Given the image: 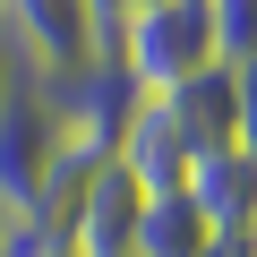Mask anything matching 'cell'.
Returning a JSON list of instances; mask_svg holds the SVG:
<instances>
[{
  "mask_svg": "<svg viewBox=\"0 0 257 257\" xmlns=\"http://www.w3.org/2000/svg\"><path fill=\"white\" fill-rule=\"evenodd\" d=\"M77 155H94V146L69 128V111L52 103V86L43 77H9V94H0V223L43 206L52 180Z\"/></svg>",
  "mask_w": 257,
  "mask_h": 257,
  "instance_id": "obj_1",
  "label": "cell"
},
{
  "mask_svg": "<svg viewBox=\"0 0 257 257\" xmlns=\"http://www.w3.org/2000/svg\"><path fill=\"white\" fill-rule=\"evenodd\" d=\"M111 60H120V77L138 86V94H172L197 69H223L206 0H146V9L111 35Z\"/></svg>",
  "mask_w": 257,
  "mask_h": 257,
  "instance_id": "obj_2",
  "label": "cell"
},
{
  "mask_svg": "<svg viewBox=\"0 0 257 257\" xmlns=\"http://www.w3.org/2000/svg\"><path fill=\"white\" fill-rule=\"evenodd\" d=\"M0 52L18 77H77L111 60V35L94 26L86 0H0Z\"/></svg>",
  "mask_w": 257,
  "mask_h": 257,
  "instance_id": "obj_3",
  "label": "cell"
},
{
  "mask_svg": "<svg viewBox=\"0 0 257 257\" xmlns=\"http://www.w3.org/2000/svg\"><path fill=\"white\" fill-rule=\"evenodd\" d=\"M138 206H146V189L111 155H94V172L77 180V206H69V257H138Z\"/></svg>",
  "mask_w": 257,
  "mask_h": 257,
  "instance_id": "obj_4",
  "label": "cell"
},
{
  "mask_svg": "<svg viewBox=\"0 0 257 257\" xmlns=\"http://www.w3.org/2000/svg\"><path fill=\"white\" fill-rule=\"evenodd\" d=\"M111 163L128 172V180H138L146 197H163V189H180L189 180V138H180V128H172V111L155 103V94H138V103H128V120L111 128Z\"/></svg>",
  "mask_w": 257,
  "mask_h": 257,
  "instance_id": "obj_5",
  "label": "cell"
},
{
  "mask_svg": "<svg viewBox=\"0 0 257 257\" xmlns=\"http://www.w3.org/2000/svg\"><path fill=\"white\" fill-rule=\"evenodd\" d=\"M180 189L197 197V214H206L214 231L257 240V155H248V146H214V155H197Z\"/></svg>",
  "mask_w": 257,
  "mask_h": 257,
  "instance_id": "obj_6",
  "label": "cell"
},
{
  "mask_svg": "<svg viewBox=\"0 0 257 257\" xmlns=\"http://www.w3.org/2000/svg\"><path fill=\"white\" fill-rule=\"evenodd\" d=\"M172 111V128L189 138V155H214V146H240V77L231 69H197L189 86L155 94Z\"/></svg>",
  "mask_w": 257,
  "mask_h": 257,
  "instance_id": "obj_7",
  "label": "cell"
},
{
  "mask_svg": "<svg viewBox=\"0 0 257 257\" xmlns=\"http://www.w3.org/2000/svg\"><path fill=\"white\" fill-rule=\"evenodd\" d=\"M214 248V223L197 214L189 189H163L138 206V257H206Z\"/></svg>",
  "mask_w": 257,
  "mask_h": 257,
  "instance_id": "obj_8",
  "label": "cell"
},
{
  "mask_svg": "<svg viewBox=\"0 0 257 257\" xmlns=\"http://www.w3.org/2000/svg\"><path fill=\"white\" fill-rule=\"evenodd\" d=\"M206 18H214L223 69H248V60H257V0H206Z\"/></svg>",
  "mask_w": 257,
  "mask_h": 257,
  "instance_id": "obj_9",
  "label": "cell"
},
{
  "mask_svg": "<svg viewBox=\"0 0 257 257\" xmlns=\"http://www.w3.org/2000/svg\"><path fill=\"white\" fill-rule=\"evenodd\" d=\"M231 77H240V146L257 155V60H248V69H231Z\"/></svg>",
  "mask_w": 257,
  "mask_h": 257,
  "instance_id": "obj_10",
  "label": "cell"
},
{
  "mask_svg": "<svg viewBox=\"0 0 257 257\" xmlns=\"http://www.w3.org/2000/svg\"><path fill=\"white\" fill-rule=\"evenodd\" d=\"M86 9H94V26H103V35H120L128 18H138V9H146V0H86Z\"/></svg>",
  "mask_w": 257,
  "mask_h": 257,
  "instance_id": "obj_11",
  "label": "cell"
},
{
  "mask_svg": "<svg viewBox=\"0 0 257 257\" xmlns=\"http://www.w3.org/2000/svg\"><path fill=\"white\" fill-rule=\"evenodd\" d=\"M206 257H257V240H231V231H214V248Z\"/></svg>",
  "mask_w": 257,
  "mask_h": 257,
  "instance_id": "obj_12",
  "label": "cell"
},
{
  "mask_svg": "<svg viewBox=\"0 0 257 257\" xmlns=\"http://www.w3.org/2000/svg\"><path fill=\"white\" fill-rule=\"evenodd\" d=\"M9 77H18V69H9V52H0V94H9Z\"/></svg>",
  "mask_w": 257,
  "mask_h": 257,
  "instance_id": "obj_13",
  "label": "cell"
}]
</instances>
